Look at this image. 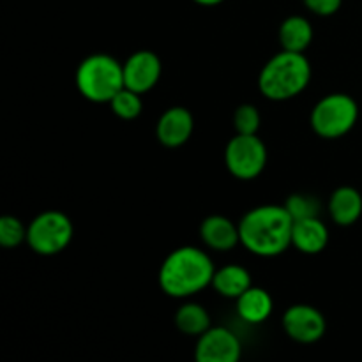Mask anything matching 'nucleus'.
Here are the masks:
<instances>
[{"instance_id": "nucleus-7", "label": "nucleus", "mask_w": 362, "mask_h": 362, "mask_svg": "<svg viewBox=\"0 0 362 362\" xmlns=\"http://www.w3.org/2000/svg\"><path fill=\"white\" fill-rule=\"evenodd\" d=\"M267 147L258 134H239L225 147V165L230 175L239 180H253L267 165Z\"/></svg>"}, {"instance_id": "nucleus-18", "label": "nucleus", "mask_w": 362, "mask_h": 362, "mask_svg": "<svg viewBox=\"0 0 362 362\" xmlns=\"http://www.w3.org/2000/svg\"><path fill=\"white\" fill-rule=\"evenodd\" d=\"M175 327L182 334L191 336V338H198L207 329L212 327L211 315H209V311L202 304L184 303L175 311Z\"/></svg>"}, {"instance_id": "nucleus-6", "label": "nucleus", "mask_w": 362, "mask_h": 362, "mask_svg": "<svg viewBox=\"0 0 362 362\" xmlns=\"http://www.w3.org/2000/svg\"><path fill=\"white\" fill-rule=\"evenodd\" d=\"M74 237L73 221L60 211H45L27 225V246L39 257H55Z\"/></svg>"}, {"instance_id": "nucleus-12", "label": "nucleus", "mask_w": 362, "mask_h": 362, "mask_svg": "<svg viewBox=\"0 0 362 362\" xmlns=\"http://www.w3.org/2000/svg\"><path fill=\"white\" fill-rule=\"evenodd\" d=\"M200 239L212 251H232L240 244L239 223L221 214L207 216L200 225Z\"/></svg>"}, {"instance_id": "nucleus-14", "label": "nucleus", "mask_w": 362, "mask_h": 362, "mask_svg": "<svg viewBox=\"0 0 362 362\" xmlns=\"http://www.w3.org/2000/svg\"><path fill=\"white\" fill-rule=\"evenodd\" d=\"M327 211L338 226L356 225L362 216V194L352 186L336 187L329 198Z\"/></svg>"}, {"instance_id": "nucleus-19", "label": "nucleus", "mask_w": 362, "mask_h": 362, "mask_svg": "<svg viewBox=\"0 0 362 362\" xmlns=\"http://www.w3.org/2000/svg\"><path fill=\"white\" fill-rule=\"evenodd\" d=\"M110 110L113 115H117L122 120H134L141 115L144 112V101H141V94L131 90V88L124 87L112 101L108 103Z\"/></svg>"}, {"instance_id": "nucleus-2", "label": "nucleus", "mask_w": 362, "mask_h": 362, "mask_svg": "<svg viewBox=\"0 0 362 362\" xmlns=\"http://www.w3.org/2000/svg\"><path fill=\"white\" fill-rule=\"evenodd\" d=\"M214 262L207 251L197 246H180L163 260L158 283L165 296L187 299L212 286Z\"/></svg>"}, {"instance_id": "nucleus-15", "label": "nucleus", "mask_w": 362, "mask_h": 362, "mask_svg": "<svg viewBox=\"0 0 362 362\" xmlns=\"http://www.w3.org/2000/svg\"><path fill=\"white\" fill-rule=\"evenodd\" d=\"M235 308L240 320H244L246 324L258 325L269 320L274 311V300L267 290L251 285L239 299H235Z\"/></svg>"}, {"instance_id": "nucleus-21", "label": "nucleus", "mask_w": 362, "mask_h": 362, "mask_svg": "<svg viewBox=\"0 0 362 362\" xmlns=\"http://www.w3.org/2000/svg\"><path fill=\"white\" fill-rule=\"evenodd\" d=\"M262 124V115L257 106L244 103L233 112V129L239 134H258Z\"/></svg>"}, {"instance_id": "nucleus-9", "label": "nucleus", "mask_w": 362, "mask_h": 362, "mask_svg": "<svg viewBox=\"0 0 362 362\" xmlns=\"http://www.w3.org/2000/svg\"><path fill=\"white\" fill-rule=\"evenodd\" d=\"M243 354L240 339L226 327H211L197 338V362H237Z\"/></svg>"}, {"instance_id": "nucleus-11", "label": "nucleus", "mask_w": 362, "mask_h": 362, "mask_svg": "<svg viewBox=\"0 0 362 362\" xmlns=\"http://www.w3.org/2000/svg\"><path fill=\"white\" fill-rule=\"evenodd\" d=\"M194 131V119L184 106L165 110L156 124V138L166 148H179L187 144Z\"/></svg>"}, {"instance_id": "nucleus-20", "label": "nucleus", "mask_w": 362, "mask_h": 362, "mask_svg": "<svg viewBox=\"0 0 362 362\" xmlns=\"http://www.w3.org/2000/svg\"><path fill=\"white\" fill-rule=\"evenodd\" d=\"M27 243V226L16 216H2L0 218V246L6 250H14Z\"/></svg>"}, {"instance_id": "nucleus-5", "label": "nucleus", "mask_w": 362, "mask_h": 362, "mask_svg": "<svg viewBox=\"0 0 362 362\" xmlns=\"http://www.w3.org/2000/svg\"><path fill=\"white\" fill-rule=\"evenodd\" d=\"M357 119L359 105L356 99L343 92H332L313 106L310 124L317 136L324 140H338L356 127Z\"/></svg>"}, {"instance_id": "nucleus-3", "label": "nucleus", "mask_w": 362, "mask_h": 362, "mask_svg": "<svg viewBox=\"0 0 362 362\" xmlns=\"http://www.w3.org/2000/svg\"><path fill=\"white\" fill-rule=\"evenodd\" d=\"M311 74V64L304 53L283 49L264 64L258 74V90L269 101H288L306 90Z\"/></svg>"}, {"instance_id": "nucleus-22", "label": "nucleus", "mask_w": 362, "mask_h": 362, "mask_svg": "<svg viewBox=\"0 0 362 362\" xmlns=\"http://www.w3.org/2000/svg\"><path fill=\"white\" fill-rule=\"evenodd\" d=\"M285 209L288 211V214L292 216L293 221H299V219L306 218H315L320 212V204L315 197L303 193H293L286 198Z\"/></svg>"}, {"instance_id": "nucleus-23", "label": "nucleus", "mask_w": 362, "mask_h": 362, "mask_svg": "<svg viewBox=\"0 0 362 362\" xmlns=\"http://www.w3.org/2000/svg\"><path fill=\"white\" fill-rule=\"evenodd\" d=\"M306 9L317 16H332L341 9L343 0H303Z\"/></svg>"}, {"instance_id": "nucleus-1", "label": "nucleus", "mask_w": 362, "mask_h": 362, "mask_svg": "<svg viewBox=\"0 0 362 362\" xmlns=\"http://www.w3.org/2000/svg\"><path fill=\"white\" fill-rule=\"evenodd\" d=\"M293 219L285 205H258L239 221L240 246L260 258H274L292 246Z\"/></svg>"}, {"instance_id": "nucleus-10", "label": "nucleus", "mask_w": 362, "mask_h": 362, "mask_svg": "<svg viewBox=\"0 0 362 362\" xmlns=\"http://www.w3.org/2000/svg\"><path fill=\"white\" fill-rule=\"evenodd\" d=\"M124 67V85L138 94H147L161 78V59L151 49H138L127 57Z\"/></svg>"}, {"instance_id": "nucleus-24", "label": "nucleus", "mask_w": 362, "mask_h": 362, "mask_svg": "<svg viewBox=\"0 0 362 362\" xmlns=\"http://www.w3.org/2000/svg\"><path fill=\"white\" fill-rule=\"evenodd\" d=\"M194 4H198V6H204V7H212V6H219L221 2H225V0H193Z\"/></svg>"}, {"instance_id": "nucleus-17", "label": "nucleus", "mask_w": 362, "mask_h": 362, "mask_svg": "<svg viewBox=\"0 0 362 362\" xmlns=\"http://www.w3.org/2000/svg\"><path fill=\"white\" fill-rule=\"evenodd\" d=\"M251 285L253 283H251V274L247 272V269L237 264H228L221 269H216L214 278H212V288L225 299H239Z\"/></svg>"}, {"instance_id": "nucleus-16", "label": "nucleus", "mask_w": 362, "mask_h": 362, "mask_svg": "<svg viewBox=\"0 0 362 362\" xmlns=\"http://www.w3.org/2000/svg\"><path fill=\"white\" fill-rule=\"evenodd\" d=\"M313 25L310 20L299 14L288 16L286 20L281 21L278 30L279 45L286 52H297L304 53L313 42Z\"/></svg>"}, {"instance_id": "nucleus-4", "label": "nucleus", "mask_w": 362, "mask_h": 362, "mask_svg": "<svg viewBox=\"0 0 362 362\" xmlns=\"http://www.w3.org/2000/svg\"><path fill=\"white\" fill-rule=\"evenodd\" d=\"M74 83L81 98L90 103L108 105L126 85L124 67L108 53H92L76 67Z\"/></svg>"}, {"instance_id": "nucleus-13", "label": "nucleus", "mask_w": 362, "mask_h": 362, "mask_svg": "<svg viewBox=\"0 0 362 362\" xmlns=\"http://www.w3.org/2000/svg\"><path fill=\"white\" fill-rule=\"evenodd\" d=\"M329 228L318 216L293 221L292 246L303 255H318L327 247Z\"/></svg>"}, {"instance_id": "nucleus-8", "label": "nucleus", "mask_w": 362, "mask_h": 362, "mask_svg": "<svg viewBox=\"0 0 362 362\" xmlns=\"http://www.w3.org/2000/svg\"><path fill=\"white\" fill-rule=\"evenodd\" d=\"M283 331L292 341L313 345L327 332V320L318 308L311 304H293L283 315Z\"/></svg>"}]
</instances>
